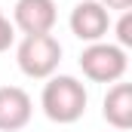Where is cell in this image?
<instances>
[{
	"mask_svg": "<svg viewBox=\"0 0 132 132\" xmlns=\"http://www.w3.org/2000/svg\"><path fill=\"white\" fill-rule=\"evenodd\" d=\"M114 31H117V46L120 49H129L132 46V9H123V15L114 25Z\"/></svg>",
	"mask_w": 132,
	"mask_h": 132,
	"instance_id": "obj_8",
	"label": "cell"
},
{
	"mask_svg": "<svg viewBox=\"0 0 132 132\" xmlns=\"http://www.w3.org/2000/svg\"><path fill=\"white\" fill-rule=\"evenodd\" d=\"M98 3L108 12H111V9H120V12H123V9H132V0H98Z\"/></svg>",
	"mask_w": 132,
	"mask_h": 132,
	"instance_id": "obj_10",
	"label": "cell"
},
{
	"mask_svg": "<svg viewBox=\"0 0 132 132\" xmlns=\"http://www.w3.org/2000/svg\"><path fill=\"white\" fill-rule=\"evenodd\" d=\"M86 86L71 77V74H52L46 77V86H43V95H40V108L43 114L52 120V123H77L83 114H86Z\"/></svg>",
	"mask_w": 132,
	"mask_h": 132,
	"instance_id": "obj_1",
	"label": "cell"
},
{
	"mask_svg": "<svg viewBox=\"0 0 132 132\" xmlns=\"http://www.w3.org/2000/svg\"><path fill=\"white\" fill-rule=\"evenodd\" d=\"M34 101L22 86H0V132H19L31 123Z\"/></svg>",
	"mask_w": 132,
	"mask_h": 132,
	"instance_id": "obj_6",
	"label": "cell"
},
{
	"mask_svg": "<svg viewBox=\"0 0 132 132\" xmlns=\"http://www.w3.org/2000/svg\"><path fill=\"white\" fill-rule=\"evenodd\" d=\"M71 34L83 43H98L101 37L111 28V12L101 6L98 0H80L74 9H71Z\"/></svg>",
	"mask_w": 132,
	"mask_h": 132,
	"instance_id": "obj_4",
	"label": "cell"
},
{
	"mask_svg": "<svg viewBox=\"0 0 132 132\" xmlns=\"http://www.w3.org/2000/svg\"><path fill=\"white\" fill-rule=\"evenodd\" d=\"M101 114L114 129H120V132L132 129V83H114L104 95Z\"/></svg>",
	"mask_w": 132,
	"mask_h": 132,
	"instance_id": "obj_7",
	"label": "cell"
},
{
	"mask_svg": "<svg viewBox=\"0 0 132 132\" xmlns=\"http://www.w3.org/2000/svg\"><path fill=\"white\" fill-rule=\"evenodd\" d=\"M80 68L92 83H120L129 68V59H126V49H120L117 43L98 40L80 52Z\"/></svg>",
	"mask_w": 132,
	"mask_h": 132,
	"instance_id": "obj_3",
	"label": "cell"
},
{
	"mask_svg": "<svg viewBox=\"0 0 132 132\" xmlns=\"http://www.w3.org/2000/svg\"><path fill=\"white\" fill-rule=\"evenodd\" d=\"M55 19V0H15L12 6V28L22 34H52Z\"/></svg>",
	"mask_w": 132,
	"mask_h": 132,
	"instance_id": "obj_5",
	"label": "cell"
},
{
	"mask_svg": "<svg viewBox=\"0 0 132 132\" xmlns=\"http://www.w3.org/2000/svg\"><path fill=\"white\" fill-rule=\"evenodd\" d=\"M15 62L25 77L46 80L55 74V68L62 62V43L52 34H25L15 49Z\"/></svg>",
	"mask_w": 132,
	"mask_h": 132,
	"instance_id": "obj_2",
	"label": "cell"
},
{
	"mask_svg": "<svg viewBox=\"0 0 132 132\" xmlns=\"http://www.w3.org/2000/svg\"><path fill=\"white\" fill-rule=\"evenodd\" d=\"M12 40H15V28H12V22L3 15V9H0V52H6V49L12 46Z\"/></svg>",
	"mask_w": 132,
	"mask_h": 132,
	"instance_id": "obj_9",
	"label": "cell"
}]
</instances>
